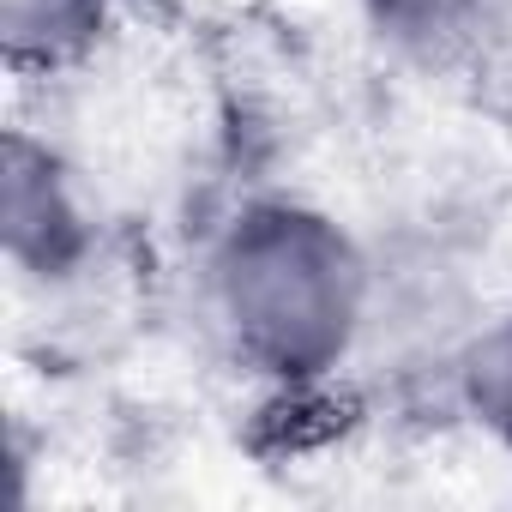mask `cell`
Returning a JSON list of instances; mask_svg holds the SVG:
<instances>
[{
  "label": "cell",
  "instance_id": "obj_1",
  "mask_svg": "<svg viewBox=\"0 0 512 512\" xmlns=\"http://www.w3.org/2000/svg\"><path fill=\"white\" fill-rule=\"evenodd\" d=\"M380 260L314 199H247L205 253V296L229 350L278 386H314L368 350Z\"/></svg>",
  "mask_w": 512,
  "mask_h": 512
},
{
  "label": "cell",
  "instance_id": "obj_2",
  "mask_svg": "<svg viewBox=\"0 0 512 512\" xmlns=\"http://www.w3.org/2000/svg\"><path fill=\"white\" fill-rule=\"evenodd\" d=\"M0 235L19 278L61 284L85 272L91 260V205L73 181V169L31 133H7V163H0Z\"/></svg>",
  "mask_w": 512,
  "mask_h": 512
},
{
  "label": "cell",
  "instance_id": "obj_3",
  "mask_svg": "<svg viewBox=\"0 0 512 512\" xmlns=\"http://www.w3.org/2000/svg\"><path fill=\"white\" fill-rule=\"evenodd\" d=\"M115 19V0H0V49L19 79H55L79 67Z\"/></svg>",
  "mask_w": 512,
  "mask_h": 512
},
{
  "label": "cell",
  "instance_id": "obj_4",
  "mask_svg": "<svg viewBox=\"0 0 512 512\" xmlns=\"http://www.w3.org/2000/svg\"><path fill=\"white\" fill-rule=\"evenodd\" d=\"M446 386L458 410L512 452V308L470 320V332L446 362Z\"/></svg>",
  "mask_w": 512,
  "mask_h": 512
},
{
  "label": "cell",
  "instance_id": "obj_5",
  "mask_svg": "<svg viewBox=\"0 0 512 512\" xmlns=\"http://www.w3.org/2000/svg\"><path fill=\"white\" fill-rule=\"evenodd\" d=\"M374 37L422 67H446L470 55L488 31V0H362Z\"/></svg>",
  "mask_w": 512,
  "mask_h": 512
}]
</instances>
